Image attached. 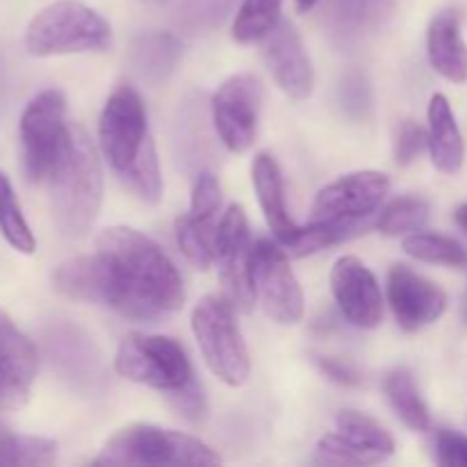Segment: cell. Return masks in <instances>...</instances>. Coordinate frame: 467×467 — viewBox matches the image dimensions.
Returning a JSON list of instances; mask_svg holds the SVG:
<instances>
[{
    "label": "cell",
    "mask_w": 467,
    "mask_h": 467,
    "mask_svg": "<svg viewBox=\"0 0 467 467\" xmlns=\"http://www.w3.org/2000/svg\"><path fill=\"white\" fill-rule=\"evenodd\" d=\"M436 461L442 467H467V436L451 429H438Z\"/></svg>",
    "instance_id": "obj_34"
},
{
    "label": "cell",
    "mask_w": 467,
    "mask_h": 467,
    "mask_svg": "<svg viewBox=\"0 0 467 467\" xmlns=\"http://www.w3.org/2000/svg\"><path fill=\"white\" fill-rule=\"evenodd\" d=\"M251 285L255 304L272 322L295 327L304 319V292L287 260V251L276 240L254 242L251 249Z\"/></svg>",
    "instance_id": "obj_8"
},
{
    "label": "cell",
    "mask_w": 467,
    "mask_h": 467,
    "mask_svg": "<svg viewBox=\"0 0 467 467\" xmlns=\"http://www.w3.org/2000/svg\"><path fill=\"white\" fill-rule=\"evenodd\" d=\"M319 0H295V7H296V12L306 14V12H310V9H313Z\"/></svg>",
    "instance_id": "obj_37"
},
{
    "label": "cell",
    "mask_w": 467,
    "mask_h": 467,
    "mask_svg": "<svg viewBox=\"0 0 467 467\" xmlns=\"http://www.w3.org/2000/svg\"><path fill=\"white\" fill-rule=\"evenodd\" d=\"M149 135V117L141 96L132 87L121 85L109 94L99 121L100 153L117 176L126 173L140 158Z\"/></svg>",
    "instance_id": "obj_9"
},
{
    "label": "cell",
    "mask_w": 467,
    "mask_h": 467,
    "mask_svg": "<svg viewBox=\"0 0 467 467\" xmlns=\"http://www.w3.org/2000/svg\"><path fill=\"white\" fill-rule=\"evenodd\" d=\"M109 41V23L80 0H55L35 14L26 30V48L35 57L99 53Z\"/></svg>",
    "instance_id": "obj_4"
},
{
    "label": "cell",
    "mask_w": 467,
    "mask_h": 467,
    "mask_svg": "<svg viewBox=\"0 0 467 467\" xmlns=\"http://www.w3.org/2000/svg\"><path fill=\"white\" fill-rule=\"evenodd\" d=\"M251 242L249 219L240 203L228 205L219 217L217 226V255L214 265L219 269L223 295L240 310H251L255 304L254 285H251Z\"/></svg>",
    "instance_id": "obj_12"
},
{
    "label": "cell",
    "mask_w": 467,
    "mask_h": 467,
    "mask_svg": "<svg viewBox=\"0 0 467 467\" xmlns=\"http://www.w3.org/2000/svg\"><path fill=\"white\" fill-rule=\"evenodd\" d=\"M383 390H386V397L390 401L392 410L397 413V418L410 431L424 433L431 429V415H429L427 404H424L422 395H420L409 369H392L386 377V381H383Z\"/></svg>",
    "instance_id": "obj_22"
},
{
    "label": "cell",
    "mask_w": 467,
    "mask_h": 467,
    "mask_svg": "<svg viewBox=\"0 0 467 467\" xmlns=\"http://www.w3.org/2000/svg\"><path fill=\"white\" fill-rule=\"evenodd\" d=\"M454 223L459 226V231L467 235V203H461L459 208L454 210Z\"/></svg>",
    "instance_id": "obj_36"
},
{
    "label": "cell",
    "mask_w": 467,
    "mask_h": 467,
    "mask_svg": "<svg viewBox=\"0 0 467 467\" xmlns=\"http://www.w3.org/2000/svg\"><path fill=\"white\" fill-rule=\"evenodd\" d=\"M427 53L433 71L454 85L467 82V44L461 35V18L454 9H442L427 30Z\"/></svg>",
    "instance_id": "obj_19"
},
{
    "label": "cell",
    "mask_w": 467,
    "mask_h": 467,
    "mask_svg": "<svg viewBox=\"0 0 467 467\" xmlns=\"http://www.w3.org/2000/svg\"><path fill=\"white\" fill-rule=\"evenodd\" d=\"M169 401L173 404V409L182 415V418L192 420V422H201L208 415V401H205L203 388L196 379H192L185 388H181L178 392L167 395Z\"/></svg>",
    "instance_id": "obj_33"
},
{
    "label": "cell",
    "mask_w": 467,
    "mask_h": 467,
    "mask_svg": "<svg viewBox=\"0 0 467 467\" xmlns=\"http://www.w3.org/2000/svg\"><path fill=\"white\" fill-rule=\"evenodd\" d=\"M55 290L62 292L64 296L85 304L109 306V278L105 269L103 258L99 254L80 255L68 263H64L57 272L53 274Z\"/></svg>",
    "instance_id": "obj_21"
},
{
    "label": "cell",
    "mask_w": 467,
    "mask_h": 467,
    "mask_svg": "<svg viewBox=\"0 0 467 467\" xmlns=\"http://www.w3.org/2000/svg\"><path fill=\"white\" fill-rule=\"evenodd\" d=\"M0 231L18 254H35L36 240L21 213L9 178L0 171Z\"/></svg>",
    "instance_id": "obj_29"
},
{
    "label": "cell",
    "mask_w": 467,
    "mask_h": 467,
    "mask_svg": "<svg viewBox=\"0 0 467 467\" xmlns=\"http://www.w3.org/2000/svg\"><path fill=\"white\" fill-rule=\"evenodd\" d=\"M260 105H263V82L255 73H235L214 91V130L231 153H246L254 146Z\"/></svg>",
    "instance_id": "obj_10"
},
{
    "label": "cell",
    "mask_w": 467,
    "mask_h": 467,
    "mask_svg": "<svg viewBox=\"0 0 467 467\" xmlns=\"http://www.w3.org/2000/svg\"><path fill=\"white\" fill-rule=\"evenodd\" d=\"M429 217H431V205L427 201L418 196H401L381 210L377 228L388 237L410 235V233L422 231L429 223Z\"/></svg>",
    "instance_id": "obj_28"
},
{
    "label": "cell",
    "mask_w": 467,
    "mask_h": 467,
    "mask_svg": "<svg viewBox=\"0 0 467 467\" xmlns=\"http://www.w3.org/2000/svg\"><path fill=\"white\" fill-rule=\"evenodd\" d=\"M50 210L57 231L68 240H80L96 223L103 203V169L99 150L80 126L68 128L67 141L46 178Z\"/></svg>",
    "instance_id": "obj_2"
},
{
    "label": "cell",
    "mask_w": 467,
    "mask_h": 467,
    "mask_svg": "<svg viewBox=\"0 0 467 467\" xmlns=\"http://www.w3.org/2000/svg\"><path fill=\"white\" fill-rule=\"evenodd\" d=\"M388 304L406 333L422 331L445 315L447 295L438 283L409 265H392L388 272Z\"/></svg>",
    "instance_id": "obj_14"
},
{
    "label": "cell",
    "mask_w": 467,
    "mask_h": 467,
    "mask_svg": "<svg viewBox=\"0 0 467 467\" xmlns=\"http://www.w3.org/2000/svg\"><path fill=\"white\" fill-rule=\"evenodd\" d=\"M360 231V222H327V219H313L308 226H299L295 240L283 249L292 258H304V255L317 254V251L327 249V246L337 244V242L347 240L354 233Z\"/></svg>",
    "instance_id": "obj_27"
},
{
    "label": "cell",
    "mask_w": 467,
    "mask_h": 467,
    "mask_svg": "<svg viewBox=\"0 0 467 467\" xmlns=\"http://www.w3.org/2000/svg\"><path fill=\"white\" fill-rule=\"evenodd\" d=\"M265 64L274 82L292 100H306L315 89V68L299 30L281 21L265 44Z\"/></svg>",
    "instance_id": "obj_17"
},
{
    "label": "cell",
    "mask_w": 467,
    "mask_h": 467,
    "mask_svg": "<svg viewBox=\"0 0 467 467\" xmlns=\"http://www.w3.org/2000/svg\"><path fill=\"white\" fill-rule=\"evenodd\" d=\"M251 181H254L255 196H258L265 219H267V226L274 233V240L281 246H287L295 240L299 226L292 222L290 213H287L285 182H283V171L276 158L269 153L255 155L254 167H251Z\"/></svg>",
    "instance_id": "obj_18"
},
{
    "label": "cell",
    "mask_w": 467,
    "mask_h": 467,
    "mask_svg": "<svg viewBox=\"0 0 467 467\" xmlns=\"http://www.w3.org/2000/svg\"><path fill=\"white\" fill-rule=\"evenodd\" d=\"M96 254L109 278V310L135 322H158L185 304L176 265L149 235L128 226L105 228Z\"/></svg>",
    "instance_id": "obj_1"
},
{
    "label": "cell",
    "mask_w": 467,
    "mask_h": 467,
    "mask_svg": "<svg viewBox=\"0 0 467 467\" xmlns=\"http://www.w3.org/2000/svg\"><path fill=\"white\" fill-rule=\"evenodd\" d=\"M429 149V137L422 126L415 121H404L397 130L395 137V160L397 164L406 167V164L415 162L422 150Z\"/></svg>",
    "instance_id": "obj_32"
},
{
    "label": "cell",
    "mask_w": 467,
    "mask_h": 467,
    "mask_svg": "<svg viewBox=\"0 0 467 467\" xmlns=\"http://www.w3.org/2000/svg\"><path fill=\"white\" fill-rule=\"evenodd\" d=\"M317 365H319V369H322V372L331 379V381L342 383V386H358L360 379H363L354 368H351V365L342 363V360L317 358Z\"/></svg>",
    "instance_id": "obj_35"
},
{
    "label": "cell",
    "mask_w": 467,
    "mask_h": 467,
    "mask_svg": "<svg viewBox=\"0 0 467 467\" xmlns=\"http://www.w3.org/2000/svg\"><path fill=\"white\" fill-rule=\"evenodd\" d=\"M57 461L55 441L39 436H21L14 433L5 422H0V465H53Z\"/></svg>",
    "instance_id": "obj_24"
},
{
    "label": "cell",
    "mask_w": 467,
    "mask_h": 467,
    "mask_svg": "<svg viewBox=\"0 0 467 467\" xmlns=\"http://www.w3.org/2000/svg\"><path fill=\"white\" fill-rule=\"evenodd\" d=\"M406 254L420 263L445 265V267H463L467 265V251L454 237L441 233H410L401 242Z\"/></svg>",
    "instance_id": "obj_26"
},
{
    "label": "cell",
    "mask_w": 467,
    "mask_h": 467,
    "mask_svg": "<svg viewBox=\"0 0 467 467\" xmlns=\"http://www.w3.org/2000/svg\"><path fill=\"white\" fill-rule=\"evenodd\" d=\"M119 178H121L123 185H126L132 194L140 196L144 203H158V201L162 199V171H160L153 140L144 146V150H141L140 158L135 160V164Z\"/></svg>",
    "instance_id": "obj_30"
},
{
    "label": "cell",
    "mask_w": 467,
    "mask_h": 467,
    "mask_svg": "<svg viewBox=\"0 0 467 467\" xmlns=\"http://www.w3.org/2000/svg\"><path fill=\"white\" fill-rule=\"evenodd\" d=\"M429 155L438 171L454 176L461 171L465 160V141L456 123L454 109L445 94H433L429 103Z\"/></svg>",
    "instance_id": "obj_20"
},
{
    "label": "cell",
    "mask_w": 467,
    "mask_h": 467,
    "mask_svg": "<svg viewBox=\"0 0 467 467\" xmlns=\"http://www.w3.org/2000/svg\"><path fill=\"white\" fill-rule=\"evenodd\" d=\"M337 431L327 433L315 447V463L322 465H377L395 454L390 433L358 410H342Z\"/></svg>",
    "instance_id": "obj_11"
},
{
    "label": "cell",
    "mask_w": 467,
    "mask_h": 467,
    "mask_svg": "<svg viewBox=\"0 0 467 467\" xmlns=\"http://www.w3.org/2000/svg\"><path fill=\"white\" fill-rule=\"evenodd\" d=\"M222 185H219L217 176L208 171L201 173L192 187L190 213L203 219H217L222 213Z\"/></svg>",
    "instance_id": "obj_31"
},
{
    "label": "cell",
    "mask_w": 467,
    "mask_h": 467,
    "mask_svg": "<svg viewBox=\"0 0 467 467\" xmlns=\"http://www.w3.org/2000/svg\"><path fill=\"white\" fill-rule=\"evenodd\" d=\"M121 379L171 395L194 379L190 358L182 345L167 336L130 333L121 340L114 358Z\"/></svg>",
    "instance_id": "obj_6"
},
{
    "label": "cell",
    "mask_w": 467,
    "mask_h": 467,
    "mask_svg": "<svg viewBox=\"0 0 467 467\" xmlns=\"http://www.w3.org/2000/svg\"><path fill=\"white\" fill-rule=\"evenodd\" d=\"M283 12V0H244L233 21V39L237 44H255L276 30Z\"/></svg>",
    "instance_id": "obj_25"
},
{
    "label": "cell",
    "mask_w": 467,
    "mask_h": 467,
    "mask_svg": "<svg viewBox=\"0 0 467 467\" xmlns=\"http://www.w3.org/2000/svg\"><path fill=\"white\" fill-rule=\"evenodd\" d=\"M192 333L210 372L231 388L244 386L251 358L235 319V306L226 295H208L192 310Z\"/></svg>",
    "instance_id": "obj_5"
},
{
    "label": "cell",
    "mask_w": 467,
    "mask_h": 467,
    "mask_svg": "<svg viewBox=\"0 0 467 467\" xmlns=\"http://www.w3.org/2000/svg\"><path fill=\"white\" fill-rule=\"evenodd\" d=\"M217 219H203L187 213L176 219V242L182 255L196 269H210L217 255Z\"/></svg>",
    "instance_id": "obj_23"
},
{
    "label": "cell",
    "mask_w": 467,
    "mask_h": 467,
    "mask_svg": "<svg viewBox=\"0 0 467 467\" xmlns=\"http://www.w3.org/2000/svg\"><path fill=\"white\" fill-rule=\"evenodd\" d=\"M67 100L59 89H44L26 105L18 123L21 155L26 176L32 182H46L67 141Z\"/></svg>",
    "instance_id": "obj_7"
},
{
    "label": "cell",
    "mask_w": 467,
    "mask_h": 467,
    "mask_svg": "<svg viewBox=\"0 0 467 467\" xmlns=\"http://www.w3.org/2000/svg\"><path fill=\"white\" fill-rule=\"evenodd\" d=\"M390 194V178L381 171L363 169L328 182L315 196V219L327 222H363L372 217Z\"/></svg>",
    "instance_id": "obj_13"
},
{
    "label": "cell",
    "mask_w": 467,
    "mask_h": 467,
    "mask_svg": "<svg viewBox=\"0 0 467 467\" xmlns=\"http://www.w3.org/2000/svg\"><path fill=\"white\" fill-rule=\"evenodd\" d=\"M203 441L155 424H128L103 445L94 465H219Z\"/></svg>",
    "instance_id": "obj_3"
},
{
    "label": "cell",
    "mask_w": 467,
    "mask_h": 467,
    "mask_svg": "<svg viewBox=\"0 0 467 467\" xmlns=\"http://www.w3.org/2000/svg\"><path fill=\"white\" fill-rule=\"evenodd\" d=\"M461 317L467 324V287H465V295H463V304H461Z\"/></svg>",
    "instance_id": "obj_38"
},
{
    "label": "cell",
    "mask_w": 467,
    "mask_h": 467,
    "mask_svg": "<svg viewBox=\"0 0 467 467\" xmlns=\"http://www.w3.org/2000/svg\"><path fill=\"white\" fill-rule=\"evenodd\" d=\"M331 292L342 317L372 331L383 319V295L377 276L356 255H342L331 269Z\"/></svg>",
    "instance_id": "obj_15"
},
{
    "label": "cell",
    "mask_w": 467,
    "mask_h": 467,
    "mask_svg": "<svg viewBox=\"0 0 467 467\" xmlns=\"http://www.w3.org/2000/svg\"><path fill=\"white\" fill-rule=\"evenodd\" d=\"M39 356L30 337L0 310V410H16L30 400Z\"/></svg>",
    "instance_id": "obj_16"
}]
</instances>
